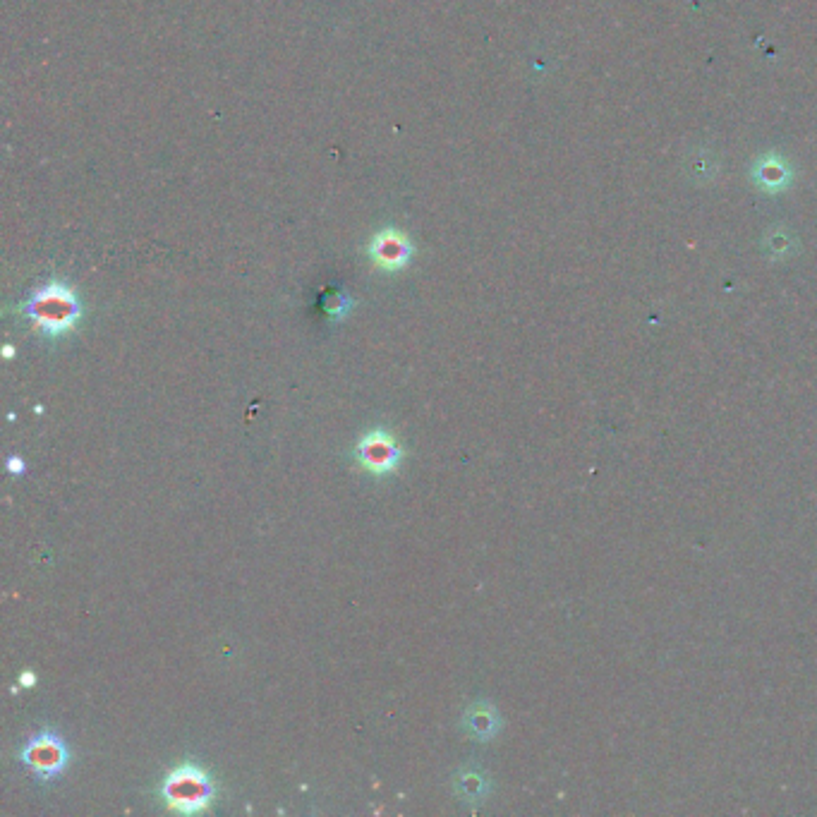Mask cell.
Masks as SVG:
<instances>
[{
    "label": "cell",
    "instance_id": "7",
    "mask_svg": "<svg viewBox=\"0 0 817 817\" xmlns=\"http://www.w3.org/2000/svg\"><path fill=\"white\" fill-rule=\"evenodd\" d=\"M456 791L458 796H463L465 801H477L487 794V777L477 770H463L461 774H456Z\"/></svg>",
    "mask_w": 817,
    "mask_h": 817
},
{
    "label": "cell",
    "instance_id": "1",
    "mask_svg": "<svg viewBox=\"0 0 817 817\" xmlns=\"http://www.w3.org/2000/svg\"><path fill=\"white\" fill-rule=\"evenodd\" d=\"M22 312L32 319V324L48 338H60L70 334L82 319V302L77 293L65 281H48L46 286L34 290V295L24 302Z\"/></svg>",
    "mask_w": 817,
    "mask_h": 817
},
{
    "label": "cell",
    "instance_id": "6",
    "mask_svg": "<svg viewBox=\"0 0 817 817\" xmlns=\"http://www.w3.org/2000/svg\"><path fill=\"white\" fill-rule=\"evenodd\" d=\"M463 726L477 741H489L499 731V714L489 702H472L463 714Z\"/></svg>",
    "mask_w": 817,
    "mask_h": 817
},
{
    "label": "cell",
    "instance_id": "2",
    "mask_svg": "<svg viewBox=\"0 0 817 817\" xmlns=\"http://www.w3.org/2000/svg\"><path fill=\"white\" fill-rule=\"evenodd\" d=\"M161 794L166 806L183 815H195L209 810L214 801V784L209 774L192 762H185L163 779Z\"/></svg>",
    "mask_w": 817,
    "mask_h": 817
},
{
    "label": "cell",
    "instance_id": "3",
    "mask_svg": "<svg viewBox=\"0 0 817 817\" xmlns=\"http://www.w3.org/2000/svg\"><path fill=\"white\" fill-rule=\"evenodd\" d=\"M20 760L36 779L53 782L68 767L70 753L63 738L53 734V731H44V734L29 738L24 743V748L20 750Z\"/></svg>",
    "mask_w": 817,
    "mask_h": 817
},
{
    "label": "cell",
    "instance_id": "5",
    "mask_svg": "<svg viewBox=\"0 0 817 817\" xmlns=\"http://www.w3.org/2000/svg\"><path fill=\"white\" fill-rule=\"evenodd\" d=\"M369 259L381 271H401L413 259V242L398 228H384L369 242Z\"/></svg>",
    "mask_w": 817,
    "mask_h": 817
},
{
    "label": "cell",
    "instance_id": "8",
    "mask_svg": "<svg viewBox=\"0 0 817 817\" xmlns=\"http://www.w3.org/2000/svg\"><path fill=\"white\" fill-rule=\"evenodd\" d=\"M350 305H353V300H350L346 293H334V295H329V298H326V312H329L334 319L346 317Z\"/></svg>",
    "mask_w": 817,
    "mask_h": 817
},
{
    "label": "cell",
    "instance_id": "9",
    "mask_svg": "<svg viewBox=\"0 0 817 817\" xmlns=\"http://www.w3.org/2000/svg\"><path fill=\"white\" fill-rule=\"evenodd\" d=\"M8 472H10V475H15V477L22 475V472H24V463L20 461V456H10V458H8Z\"/></svg>",
    "mask_w": 817,
    "mask_h": 817
},
{
    "label": "cell",
    "instance_id": "10",
    "mask_svg": "<svg viewBox=\"0 0 817 817\" xmlns=\"http://www.w3.org/2000/svg\"><path fill=\"white\" fill-rule=\"evenodd\" d=\"M20 683H22L24 688H32L34 683H36V676L32 674V671H22V674H20Z\"/></svg>",
    "mask_w": 817,
    "mask_h": 817
},
{
    "label": "cell",
    "instance_id": "4",
    "mask_svg": "<svg viewBox=\"0 0 817 817\" xmlns=\"http://www.w3.org/2000/svg\"><path fill=\"white\" fill-rule=\"evenodd\" d=\"M355 456L362 468H367L372 475H389L401 465L403 449L389 432L374 429V432H367L357 441Z\"/></svg>",
    "mask_w": 817,
    "mask_h": 817
}]
</instances>
